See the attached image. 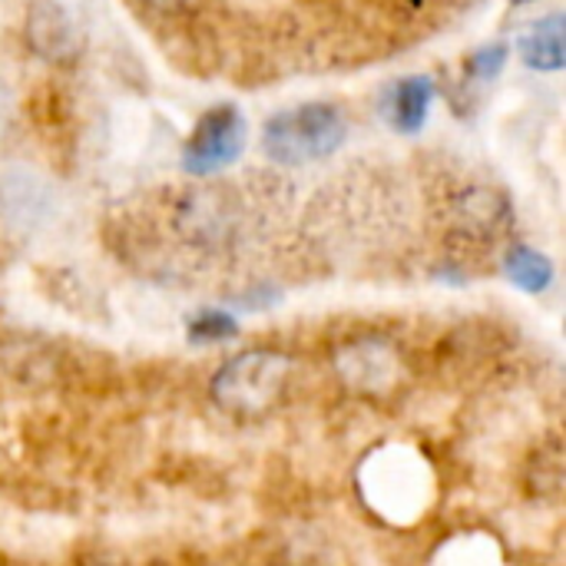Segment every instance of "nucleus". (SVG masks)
I'll return each instance as SVG.
<instances>
[{"instance_id": "1", "label": "nucleus", "mask_w": 566, "mask_h": 566, "mask_svg": "<svg viewBox=\"0 0 566 566\" xmlns=\"http://www.w3.org/2000/svg\"><path fill=\"white\" fill-rule=\"evenodd\" d=\"M355 488L365 507L378 521L395 527L418 524L438 497V478L431 461L418 448L401 441L371 448L358 464Z\"/></svg>"}, {"instance_id": "2", "label": "nucleus", "mask_w": 566, "mask_h": 566, "mask_svg": "<svg viewBox=\"0 0 566 566\" xmlns=\"http://www.w3.org/2000/svg\"><path fill=\"white\" fill-rule=\"evenodd\" d=\"M292 361L282 352L252 348L229 358L209 381L212 401L235 418H262L269 415L289 388Z\"/></svg>"}, {"instance_id": "3", "label": "nucleus", "mask_w": 566, "mask_h": 566, "mask_svg": "<svg viewBox=\"0 0 566 566\" xmlns=\"http://www.w3.org/2000/svg\"><path fill=\"white\" fill-rule=\"evenodd\" d=\"M345 116L328 103H302L269 116L262 149L272 163L305 166L332 156L345 143Z\"/></svg>"}, {"instance_id": "4", "label": "nucleus", "mask_w": 566, "mask_h": 566, "mask_svg": "<svg viewBox=\"0 0 566 566\" xmlns=\"http://www.w3.org/2000/svg\"><path fill=\"white\" fill-rule=\"evenodd\" d=\"M249 139V123L239 106L219 103L199 116L186 146H182V169L192 176H212L232 166Z\"/></svg>"}, {"instance_id": "5", "label": "nucleus", "mask_w": 566, "mask_h": 566, "mask_svg": "<svg viewBox=\"0 0 566 566\" xmlns=\"http://www.w3.org/2000/svg\"><path fill=\"white\" fill-rule=\"evenodd\" d=\"M335 371L358 395H385L401 378V355L385 338H355L338 348Z\"/></svg>"}, {"instance_id": "6", "label": "nucleus", "mask_w": 566, "mask_h": 566, "mask_svg": "<svg viewBox=\"0 0 566 566\" xmlns=\"http://www.w3.org/2000/svg\"><path fill=\"white\" fill-rule=\"evenodd\" d=\"M27 36H30V46L46 60H73L83 46L80 23L56 0H40L30 7Z\"/></svg>"}, {"instance_id": "7", "label": "nucleus", "mask_w": 566, "mask_h": 566, "mask_svg": "<svg viewBox=\"0 0 566 566\" xmlns=\"http://www.w3.org/2000/svg\"><path fill=\"white\" fill-rule=\"evenodd\" d=\"M438 86L431 76H405L391 83L381 96V113L398 133H418L428 123V109L434 99Z\"/></svg>"}, {"instance_id": "8", "label": "nucleus", "mask_w": 566, "mask_h": 566, "mask_svg": "<svg viewBox=\"0 0 566 566\" xmlns=\"http://www.w3.org/2000/svg\"><path fill=\"white\" fill-rule=\"evenodd\" d=\"M431 566H504V554H501V544L491 534L464 531V534L448 537L434 551Z\"/></svg>"}, {"instance_id": "9", "label": "nucleus", "mask_w": 566, "mask_h": 566, "mask_svg": "<svg viewBox=\"0 0 566 566\" xmlns=\"http://www.w3.org/2000/svg\"><path fill=\"white\" fill-rule=\"evenodd\" d=\"M521 60L534 70H560L564 66V17L554 13L541 23H534L517 40Z\"/></svg>"}, {"instance_id": "10", "label": "nucleus", "mask_w": 566, "mask_h": 566, "mask_svg": "<svg viewBox=\"0 0 566 566\" xmlns=\"http://www.w3.org/2000/svg\"><path fill=\"white\" fill-rule=\"evenodd\" d=\"M504 272H507V279H511L517 289H524V292H531V295L544 292V289L554 282V265H551V259L541 255V252L531 249V245H514V249L507 252V259H504Z\"/></svg>"}, {"instance_id": "11", "label": "nucleus", "mask_w": 566, "mask_h": 566, "mask_svg": "<svg viewBox=\"0 0 566 566\" xmlns=\"http://www.w3.org/2000/svg\"><path fill=\"white\" fill-rule=\"evenodd\" d=\"M235 335V318L226 312H202L192 318L189 325V338L192 342H222Z\"/></svg>"}, {"instance_id": "12", "label": "nucleus", "mask_w": 566, "mask_h": 566, "mask_svg": "<svg viewBox=\"0 0 566 566\" xmlns=\"http://www.w3.org/2000/svg\"><path fill=\"white\" fill-rule=\"evenodd\" d=\"M507 63V46L504 43H494V46H484L478 50L471 60H468V76L471 80H494Z\"/></svg>"}, {"instance_id": "13", "label": "nucleus", "mask_w": 566, "mask_h": 566, "mask_svg": "<svg viewBox=\"0 0 566 566\" xmlns=\"http://www.w3.org/2000/svg\"><path fill=\"white\" fill-rule=\"evenodd\" d=\"M149 7H156V10H182L189 0H146Z\"/></svg>"}, {"instance_id": "14", "label": "nucleus", "mask_w": 566, "mask_h": 566, "mask_svg": "<svg viewBox=\"0 0 566 566\" xmlns=\"http://www.w3.org/2000/svg\"><path fill=\"white\" fill-rule=\"evenodd\" d=\"M511 3H531V0H511Z\"/></svg>"}, {"instance_id": "15", "label": "nucleus", "mask_w": 566, "mask_h": 566, "mask_svg": "<svg viewBox=\"0 0 566 566\" xmlns=\"http://www.w3.org/2000/svg\"><path fill=\"white\" fill-rule=\"evenodd\" d=\"M93 566H116V564H93Z\"/></svg>"}]
</instances>
